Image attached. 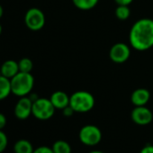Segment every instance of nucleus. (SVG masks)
I'll list each match as a JSON object with an SVG mask.
<instances>
[{
	"instance_id": "obj_21",
	"label": "nucleus",
	"mask_w": 153,
	"mask_h": 153,
	"mask_svg": "<svg viewBox=\"0 0 153 153\" xmlns=\"http://www.w3.org/2000/svg\"><path fill=\"white\" fill-rule=\"evenodd\" d=\"M75 113V111L72 109V107L70 105H68L67 107H65L64 109H62V114L64 116L66 117H70L73 115V114Z\"/></svg>"
},
{
	"instance_id": "obj_18",
	"label": "nucleus",
	"mask_w": 153,
	"mask_h": 153,
	"mask_svg": "<svg viewBox=\"0 0 153 153\" xmlns=\"http://www.w3.org/2000/svg\"><path fill=\"white\" fill-rule=\"evenodd\" d=\"M19 66V71L20 72H25V73H31L33 68V63L31 59L29 58H23L18 61Z\"/></svg>"
},
{
	"instance_id": "obj_15",
	"label": "nucleus",
	"mask_w": 153,
	"mask_h": 153,
	"mask_svg": "<svg viewBox=\"0 0 153 153\" xmlns=\"http://www.w3.org/2000/svg\"><path fill=\"white\" fill-rule=\"evenodd\" d=\"M99 0H72L73 5L79 10H91L98 3Z\"/></svg>"
},
{
	"instance_id": "obj_8",
	"label": "nucleus",
	"mask_w": 153,
	"mask_h": 153,
	"mask_svg": "<svg viewBox=\"0 0 153 153\" xmlns=\"http://www.w3.org/2000/svg\"><path fill=\"white\" fill-rule=\"evenodd\" d=\"M131 118L134 123L143 126L148 125L152 122L153 114L145 105L135 106L131 113Z\"/></svg>"
},
{
	"instance_id": "obj_13",
	"label": "nucleus",
	"mask_w": 153,
	"mask_h": 153,
	"mask_svg": "<svg viewBox=\"0 0 153 153\" xmlns=\"http://www.w3.org/2000/svg\"><path fill=\"white\" fill-rule=\"evenodd\" d=\"M33 146L28 140L21 139L18 140L14 145L15 153H33Z\"/></svg>"
},
{
	"instance_id": "obj_3",
	"label": "nucleus",
	"mask_w": 153,
	"mask_h": 153,
	"mask_svg": "<svg viewBox=\"0 0 153 153\" xmlns=\"http://www.w3.org/2000/svg\"><path fill=\"white\" fill-rule=\"evenodd\" d=\"M96 104L94 96L88 91H76L69 97V105L75 113H88L91 111Z\"/></svg>"
},
{
	"instance_id": "obj_14",
	"label": "nucleus",
	"mask_w": 153,
	"mask_h": 153,
	"mask_svg": "<svg viewBox=\"0 0 153 153\" xmlns=\"http://www.w3.org/2000/svg\"><path fill=\"white\" fill-rule=\"evenodd\" d=\"M11 93V79L0 74V101L8 97Z\"/></svg>"
},
{
	"instance_id": "obj_5",
	"label": "nucleus",
	"mask_w": 153,
	"mask_h": 153,
	"mask_svg": "<svg viewBox=\"0 0 153 153\" xmlns=\"http://www.w3.org/2000/svg\"><path fill=\"white\" fill-rule=\"evenodd\" d=\"M80 141L89 147L97 145L102 140V131L101 130L93 124H88L83 126L79 133Z\"/></svg>"
},
{
	"instance_id": "obj_10",
	"label": "nucleus",
	"mask_w": 153,
	"mask_h": 153,
	"mask_svg": "<svg viewBox=\"0 0 153 153\" xmlns=\"http://www.w3.org/2000/svg\"><path fill=\"white\" fill-rule=\"evenodd\" d=\"M150 98V94L146 88H137L131 95V102L135 106L146 105Z\"/></svg>"
},
{
	"instance_id": "obj_20",
	"label": "nucleus",
	"mask_w": 153,
	"mask_h": 153,
	"mask_svg": "<svg viewBox=\"0 0 153 153\" xmlns=\"http://www.w3.org/2000/svg\"><path fill=\"white\" fill-rule=\"evenodd\" d=\"M33 153H54L52 149L47 146H41L34 149Z\"/></svg>"
},
{
	"instance_id": "obj_2",
	"label": "nucleus",
	"mask_w": 153,
	"mask_h": 153,
	"mask_svg": "<svg viewBox=\"0 0 153 153\" xmlns=\"http://www.w3.org/2000/svg\"><path fill=\"white\" fill-rule=\"evenodd\" d=\"M34 86V78L31 73L18 72L11 79L12 94L22 97L31 94Z\"/></svg>"
},
{
	"instance_id": "obj_7",
	"label": "nucleus",
	"mask_w": 153,
	"mask_h": 153,
	"mask_svg": "<svg viewBox=\"0 0 153 153\" xmlns=\"http://www.w3.org/2000/svg\"><path fill=\"white\" fill-rule=\"evenodd\" d=\"M130 56L131 49L127 44L123 42H118L114 44L109 51V57L111 60L118 64L127 61Z\"/></svg>"
},
{
	"instance_id": "obj_17",
	"label": "nucleus",
	"mask_w": 153,
	"mask_h": 153,
	"mask_svg": "<svg viewBox=\"0 0 153 153\" xmlns=\"http://www.w3.org/2000/svg\"><path fill=\"white\" fill-rule=\"evenodd\" d=\"M114 14L119 20L124 21L129 18L131 15V10L129 8V6H118L115 9Z\"/></svg>"
},
{
	"instance_id": "obj_9",
	"label": "nucleus",
	"mask_w": 153,
	"mask_h": 153,
	"mask_svg": "<svg viewBox=\"0 0 153 153\" xmlns=\"http://www.w3.org/2000/svg\"><path fill=\"white\" fill-rule=\"evenodd\" d=\"M33 101L29 97H22L15 106V116L19 120H26L32 114Z\"/></svg>"
},
{
	"instance_id": "obj_11",
	"label": "nucleus",
	"mask_w": 153,
	"mask_h": 153,
	"mask_svg": "<svg viewBox=\"0 0 153 153\" xmlns=\"http://www.w3.org/2000/svg\"><path fill=\"white\" fill-rule=\"evenodd\" d=\"M69 97L67 93L63 91H56L51 94L50 100L52 103L55 109H64L69 105Z\"/></svg>"
},
{
	"instance_id": "obj_6",
	"label": "nucleus",
	"mask_w": 153,
	"mask_h": 153,
	"mask_svg": "<svg viewBox=\"0 0 153 153\" xmlns=\"http://www.w3.org/2000/svg\"><path fill=\"white\" fill-rule=\"evenodd\" d=\"M25 24L31 31H40L45 25V16L41 9L37 7H32L25 13Z\"/></svg>"
},
{
	"instance_id": "obj_23",
	"label": "nucleus",
	"mask_w": 153,
	"mask_h": 153,
	"mask_svg": "<svg viewBox=\"0 0 153 153\" xmlns=\"http://www.w3.org/2000/svg\"><path fill=\"white\" fill-rule=\"evenodd\" d=\"M140 153H153V145L148 144V145L144 146L141 149V150H140Z\"/></svg>"
},
{
	"instance_id": "obj_27",
	"label": "nucleus",
	"mask_w": 153,
	"mask_h": 153,
	"mask_svg": "<svg viewBox=\"0 0 153 153\" xmlns=\"http://www.w3.org/2000/svg\"><path fill=\"white\" fill-rule=\"evenodd\" d=\"M1 33H2V25H0V35H1Z\"/></svg>"
},
{
	"instance_id": "obj_24",
	"label": "nucleus",
	"mask_w": 153,
	"mask_h": 153,
	"mask_svg": "<svg viewBox=\"0 0 153 153\" xmlns=\"http://www.w3.org/2000/svg\"><path fill=\"white\" fill-rule=\"evenodd\" d=\"M133 0H114L118 6H129L132 3Z\"/></svg>"
},
{
	"instance_id": "obj_4",
	"label": "nucleus",
	"mask_w": 153,
	"mask_h": 153,
	"mask_svg": "<svg viewBox=\"0 0 153 153\" xmlns=\"http://www.w3.org/2000/svg\"><path fill=\"white\" fill-rule=\"evenodd\" d=\"M55 113V107L48 98L39 97L33 102L32 114L38 120L46 121L51 119Z\"/></svg>"
},
{
	"instance_id": "obj_26",
	"label": "nucleus",
	"mask_w": 153,
	"mask_h": 153,
	"mask_svg": "<svg viewBox=\"0 0 153 153\" xmlns=\"http://www.w3.org/2000/svg\"><path fill=\"white\" fill-rule=\"evenodd\" d=\"M88 153H104L103 151H100V150H92Z\"/></svg>"
},
{
	"instance_id": "obj_19",
	"label": "nucleus",
	"mask_w": 153,
	"mask_h": 153,
	"mask_svg": "<svg viewBox=\"0 0 153 153\" xmlns=\"http://www.w3.org/2000/svg\"><path fill=\"white\" fill-rule=\"evenodd\" d=\"M8 144V139L7 134L3 131V130H0V153H2L6 150Z\"/></svg>"
},
{
	"instance_id": "obj_22",
	"label": "nucleus",
	"mask_w": 153,
	"mask_h": 153,
	"mask_svg": "<svg viewBox=\"0 0 153 153\" xmlns=\"http://www.w3.org/2000/svg\"><path fill=\"white\" fill-rule=\"evenodd\" d=\"M7 125V117L4 114L0 113V130H3Z\"/></svg>"
},
{
	"instance_id": "obj_25",
	"label": "nucleus",
	"mask_w": 153,
	"mask_h": 153,
	"mask_svg": "<svg viewBox=\"0 0 153 153\" xmlns=\"http://www.w3.org/2000/svg\"><path fill=\"white\" fill-rule=\"evenodd\" d=\"M3 15H4V9H3L2 6L0 5V18L3 16Z\"/></svg>"
},
{
	"instance_id": "obj_16",
	"label": "nucleus",
	"mask_w": 153,
	"mask_h": 153,
	"mask_svg": "<svg viewBox=\"0 0 153 153\" xmlns=\"http://www.w3.org/2000/svg\"><path fill=\"white\" fill-rule=\"evenodd\" d=\"M51 149L54 153H71V147L69 143L63 140H56Z\"/></svg>"
},
{
	"instance_id": "obj_12",
	"label": "nucleus",
	"mask_w": 153,
	"mask_h": 153,
	"mask_svg": "<svg viewBox=\"0 0 153 153\" xmlns=\"http://www.w3.org/2000/svg\"><path fill=\"white\" fill-rule=\"evenodd\" d=\"M18 72H19L18 62L13 59L6 60L2 64L1 68H0V74L9 79H13Z\"/></svg>"
},
{
	"instance_id": "obj_1",
	"label": "nucleus",
	"mask_w": 153,
	"mask_h": 153,
	"mask_svg": "<svg viewBox=\"0 0 153 153\" xmlns=\"http://www.w3.org/2000/svg\"><path fill=\"white\" fill-rule=\"evenodd\" d=\"M131 46L139 51H144L153 47V20L141 18L136 21L129 34Z\"/></svg>"
}]
</instances>
